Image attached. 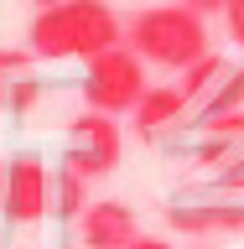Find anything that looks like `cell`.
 I'll list each match as a JSON object with an SVG mask.
<instances>
[{"label":"cell","instance_id":"2","mask_svg":"<svg viewBox=\"0 0 244 249\" xmlns=\"http://www.w3.org/2000/svg\"><path fill=\"white\" fill-rule=\"evenodd\" d=\"M125 47H135L151 68H171L182 73L198 57H208V21L198 11H187L182 0L171 5H146L135 11V21L125 26Z\"/></svg>","mask_w":244,"mask_h":249},{"label":"cell","instance_id":"12","mask_svg":"<svg viewBox=\"0 0 244 249\" xmlns=\"http://www.w3.org/2000/svg\"><path fill=\"white\" fill-rule=\"evenodd\" d=\"M224 26H229L234 47L244 52V0H229V11H224Z\"/></svg>","mask_w":244,"mask_h":249},{"label":"cell","instance_id":"1","mask_svg":"<svg viewBox=\"0 0 244 249\" xmlns=\"http://www.w3.org/2000/svg\"><path fill=\"white\" fill-rule=\"evenodd\" d=\"M120 42H125V26L104 0H62L52 11H37L26 31L31 57H47V62H57V57L94 62L99 52H109Z\"/></svg>","mask_w":244,"mask_h":249},{"label":"cell","instance_id":"3","mask_svg":"<svg viewBox=\"0 0 244 249\" xmlns=\"http://www.w3.org/2000/svg\"><path fill=\"white\" fill-rule=\"evenodd\" d=\"M146 57H140L135 47H109V52H99L94 62H83V83H78V93H83V104L99 109V114H135V104L146 99Z\"/></svg>","mask_w":244,"mask_h":249},{"label":"cell","instance_id":"15","mask_svg":"<svg viewBox=\"0 0 244 249\" xmlns=\"http://www.w3.org/2000/svg\"><path fill=\"white\" fill-rule=\"evenodd\" d=\"M26 5H37V11H52V5H62V0H26Z\"/></svg>","mask_w":244,"mask_h":249},{"label":"cell","instance_id":"10","mask_svg":"<svg viewBox=\"0 0 244 249\" xmlns=\"http://www.w3.org/2000/svg\"><path fill=\"white\" fill-rule=\"evenodd\" d=\"M89 202H94V197H89V177H78L73 166H62L57 177H52V213H57V218L78 223Z\"/></svg>","mask_w":244,"mask_h":249},{"label":"cell","instance_id":"8","mask_svg":"<svg viewBox=\"0 0 244 249\" xmlns=\"http://www.w3.org/2000/svg\"><path fill=\"white\" fill-rule=\"evenodd\" d=\"M187 104H192V99H187L177 83H171V89H146V99L135 104V135L140 140H156L167 124H177L187 114Z\"/></svg>","mask_w":244,"mask_h":249},{"label":"cell","instance_id":"6","mask_svg":"<svg viewBox=\"0 0 244 249\" xmlns=\"http://www.w3.org/2000/svg\"><path fill=\"white\" fill-rule=\"evenodd\" d=\"M73 229H78V244L83 249H130L140 239V218L120 197H99V202L83 208V218Z\"/></svg>","mask_w":244,"mask_h":249},{"label":"cell","instance_id":"4","mask_svg":"<svg viewBox=\"0 0 244 249\" xmlns=\"http://www.w3.org/2000/svg\"><path fill=\"white\" fill-rule=\"evenodd\" d=\"M125 135L114 114H99V109H83L73 124H68V151H62V166H73L78 177H109L120 166Z\"/></svg>","mask_w":244,"mask_h":249},{"label":"cell","instance_id":"7","mask_svg":"<svg viewBox=\"0 0 244 249\" xmlns=\"http://www.w3.org/2000/svg\"><path fill=\"white\" fill-rule=\"evenodd\" d=\"M177 233H244V202H203V208H167Z\"/></svg>","mask_w":244,"mask_h":249},{"label":"cell","instance_id":"9","mask_svg":"<svg viewBox=\"0 0 244 249\" xmlns=\"http://www.w3.org/2000/svg\"><path fill=\"white\" fill-rule=\"evenodd\" d=\"M229 73H234L229 62L218 57V52H208V57H198L192 68H182V73H177V89H182L187 99H192V104H203V99H208V93H213V89H218V83H224Z\"/></svg>","mask_w":244,"mask_h":249},{"label":"cell","instance_id":"13","mask_svg":"<svg viewBox=\"0 0 244 249\" xmlns=\"http://www.w3.org/2000/svg\"><path fill=\"white\" fill-rule=\"evenodd\" d=\"M182 5H187V11H198L203 21H208V16H224V11H229V0H182Z\"/></svg>","mask_w":244,"mask_h":249},{"label":"cell","instance_id":"14","mask_svg":"<svg viewBox=\"0 0 244 249\" xmlns=\"http://www.w3.org/2000/svg\"><path fill=\"white\" fill-rule=\"evenodd\" d=\"M130 249H171V239H156V233H140Z\"/></svg>","mask_w":244,"mask_h":249},{"label":"cell","instance_id":"11","mask_svg":"<svg viewBox=\"0 0 244 249\" xmlns=\"http://www.w3.org/2000/svg\"><path fill=\"white\" fill-rule=\"evenodd\" d=\"M229 114H244V68H234V73L203 99L198 124H218V120H229Z\"/></svg>","mask_w":244,"mask_h":249},{"label":"cell","instance_id":"5","mask_svg":"<svg viewBox=\"0 0 244 249\" xmlns=\"http://www.w3.org/2000/svg\"><path fill=\"white\" fill-rule=\"evenodd\" d=\"M52 208V177L37 156H16L11 166H0V213L11 223H42Z\"/></svg>","mask_w":244,"mask_h":249}]
</instances>
